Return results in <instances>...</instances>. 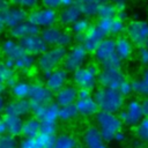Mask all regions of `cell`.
Segmentation results:
<instances>
[{"label":"cell","instance_id":"6da1fadb","mask_svg":"<svg viewBox=\"0 0 148 148\" xmlns=\"http://www.w3.org/2000/svg\"><path fill=\"white\" fill-rule=\"evenodd\" d=\"M94 98L99 110L111 113H119L125 106V97L118 89H109L99 87L94 91Z\"/></svg>","mask_w":148,"mask_h":148},{"label":"cell","instance_id":"7a4b0ae2","mask_svg":"<svg viewBox=\"0 0 148 148\" xmlns=\"http://www.w3.org/2000/svg\"><path fill=\"white\" fill-rule=\"evenodd\" d=\"M96 126L99 128L104 142H111L114 139V135L123 130V121L117 113L99 111L95 116Z\"/></svg>","mask_w":148,"mask_h":148},{"label":"cell","instance_id":"3957f363","mask_svg":"<svg viewBox=\"0 0 148 148\" xmlns=\"http://www.w3.org/2000/svg\"><path fill=\"white\" fill-rule=\"evenodd\" d=\"M99 67L97 64H88L83 67L76 69L72 74V80L74 86L79 89H87V90H95L96 86L98 84V75H99Z\"/></svg>","mask_w":148,"mask_h":148},{"label":"cell","instance_id":"277c9868","mask_svg":"<svg viewBox=\"0 0 148 148\" xmlns=\"http://www.w3.org/2000/svg\"><path fill=\"white\" fill-rule=\"evenodd\" d=\"M67 54L66 47H50L46 52L40 54L37 58V67L39 72L45 75L64 64V60Z\"/></svg>","mask_w":148,"mask_h":148},{"label":"cell","instance_id":"5b68a950","mask_svg":"<svg viewBox=\"0 0 148 148\" xmlns=\"http://www.w3.org/2000/svg\"><path fill=\"white\" fill-rule=\"evenodd\" d=\"M40 36L46 42V44L52 47H66L67 49L68 46L73 44L75 39L74 35L71 31L61 29L57 25L42 29Z\"/></svg>","mask_w":148,"mask_h":148},{"label":"cell","instance_id":"8992f818","mask_svg":"<svg viewBox=\"0 0 148 148\" xmlns=\"http://www.w3.org/2000/svg\"><path fill=\"white\" fill-rule=\"evenodd\" d=\"M0 51L5 58L3 62L10 67L14 68L15 64L18 62L21 59H23L28 52L22 47L21 43L14 38H5L0 44Z\"/></svg>","mask_w":148,"mask_h":148},{"label":"cell","instance_id":"52a82bcc","mask_svg":"<svg viewBox=\"0 0 148 148\" xmlns=\"http://www.w3.org/2000/svg\"><path fill=\"white\" fill-rule=\"evenodd\" d=\"M123 124L128 127H135L145 117L142 104L139 98H131L125 103L123 110L118 113Z\"/></svg>","mask_w":148,"mask_h":148},{"label":"cell","instance_id":"ba28073f","mask_svg":"<svg viewBox=\"0 0 148 148\" xmlns=\"http://www.w3.org/2000/svg\"><path fill=\"white\" fill-rule=\"evenodd\" d=\"M28 21H30L38 28L46 29L56 25V23L58 22V13L57 10L46 7H37L29 12Z\"/></svg>","mask_w":148,"mask_h":148},{"label":"cell","instance_id":"9c48e42d","mask_svg":"<svg viewBox=\"0 0 148 148\" xmlns=\"http://www.w3.org/2000/svg\"><path fill=\"white\" fill-rule=\"evenodd\" d=\"M126 36L131 39L134 46H145L148 40V21L132 20L127 23Z\"/></svg>","mask_w":148,"mask_h":148},{"label":"cell","instance_id":"30bf717a","mask_svg":"<svg viewBox=\"0 0 148 148\" xmlns=\"http://www.w3.org/2000/svg\"><path fill=\"white\" fill-rule=\"evenodd\" d=\"M88 51L81 45V44H75L73 45L66 54V58L64 60V68L67 69L68 72H75L76 69L83 67L88 60Z\"/></svg>","mask_w":148,"mask_h":148},{"label":"cell","instance_id":"8fae6325","mask_svg":"<svg viewBox=\"0 0 148 148\" xmlns=\"http://www.w3.org/2000/svg\"><path fill=\"white\" fill-rule=\"evenodd\" d=\"M60 106L56 102H51L49 104H34L31 103V113L40 124H57L59 119Z\"/></svg>","mask_w":148,"mask_h":148},{"label":"cell","instance_id":"7c38bea8","mask_svg":"<svg viewBox=\"0 0 148 148\" xmlns=\"http://www.w3.org/2000/svg\"><path fill=\"white\" fill-rule=\"evenodd\" d=\"M75 105L80 116L86 118L96 116L101 111L97 102L94 98V94L87 89H79V96L77 101L75 102Z\"/></svg>","mask_w":148,"mask_h":148},{"label":"cell","instance_id":"4fadbf2b","mask_svg":"<svg viewBox=\"0 0 148 148\" xmlns=\"http://www.w3.org/2000/svg\"><path fill=\"white\" fill-rule=\"evenodd\" d=\"M106 37L108 36L96 24H92L84 35L75 37V40L77 42V44H81L89 53H94L95 50Z\"/></svg>","mask_w":148,"mask_h":148},{"label":"cell","instance_id":"5bb4252c","mask_svg":"<svg viewBox=\"0 0 148 148\" xmlns=\"http://www.w3.org/2000/svg\"><path fill=\"white\" fill-rule=\"evenodd\" d=\"M125 74L121 69L116 68H102L98 75V84L103 88L118 89L120 83L125 80Z\"/></svg>","mask_w":148,"mask_h":148},{"label":"cell","instance_id":"9a60e30c","mask_svg":"<svg viewBox=\"0 0 148 148\" xmlns=\"http://www.w3.org/2000/svg\"><path fill=\"white\" fill-rule=\"evenodd\" d=\"M68 82V71L64 67H59L47 74L44 75V83L45 86L52 90L54 94L64 88Z\"/></svg>","mask_w":148,"mask_h":148},{"label":"cell","instance_id":"2e32d148","mask_svg":"<svg viewBox=\"0 0 148 148\" xmlns=\"http://www.w3.org/2000/svg\"><path fill=\"white\" fill-rule=\"evenodd\" d=\"M29 99L34 104H49L51 102H54V92L50 90L45 86V83H31Z\"/></svg>","mask_w":148,"mask_h":148},{"label":"cell","instance_id":"e0dca14e","mask_svg":"<svg viewBox=\"0 0 148 148\" xmlns=\"http://www.w3.org/2000/svg\"><path fill=\"white\" fill-rule=\"evenodd\" d=\"M28 15H29V13L27 9H23V8L16 7V6H9L1 14L6 28H9V29H13L16 25L25 22L28 20Z\"/></svg>","mask_w":148,"mask_h":148},{"label":"cell","instance_id":"ac0fdd59","mask_svg":"<svg viewBox=\"0 0 148 148\" xmlns=\"http://www.w3.org/2000/svg\"><path fill=\"white\" fill-rule=\"evenodd\" d=\"M22 45V47L25 50V52H28L31 56H40L44 52H46L50 46L46 44V42L43 39V37L40 35H34V36H29L25 37L21 40H18Z\"/></svg>","mask_w":148,"mask_h":148},{"label":"cell","instance_id":"d6986e66","mask_svg":"<svg viewBox=\"0 0 148 148\" xmlns=\"http://www.w3.org/2000/svg\"><path fill=\"white\" fill-rule=\"evenodd\" d=\"M114 54H116V39L112 37H106L95 50L94 58L97 61V64L102 66L106 60H109Z\"/></svg>","mask_w":148,"mask_h":148},{"label":"cell","instance_id":"ffe728a7","mask_svg":"<svg viewBox=\"0 0 148 148\" xmlns=\"http://www.w3.org/2000/svg\"><path fill=\"white\" fill-rule=\"evenodd\" d=\"M31 112V102L29 98H14L9 102H7L6 109H5V114H10V116H16V117H25Z\"/></svg>","mask_w":148,"mask_h":148},{"label":"cell","instance_id":"44dd1931","mask_svg":"<svg viewBox=\"0 0 148 148\" xmlns=\"http://www.w3.org/2000/svg\"><path fill=\"white\" fill-rule=\"evenodd\" d=\"M79 96V88L74 84H66L59 91L54 94V102L59 106H66L75 104Z\"/></svg>","mask_w":148,"mask_h":148},{"label":"cell","instance_id":"7402d4cb","mask_svg":"<svg viewBox=\"0 0 148 148\" xmlns=\"http://www.w3.org/2000/svg\"><path fill=\"white\" fill-rule=\"evenodd\" d=\"M82 142L84 147L88 148H97L104 145V139L102 136V133L99 128L95 125H90L86 127V130L82 133Z\"/></svg>","mask_w":148,"mask_h":148},{"label":"cell","instance_id":"603a6c76","mask_svg":"<svg viewBox=\"0 0 148 148\" xmlns=\"http://www.w3.org/2000/svg\"><path fill=\"white\" fill-rule=\"evenodd\" d=\"M10 37L16 39V40H21L25 37L29 36H34V35H40V28H38L37 25H35L34 23H31L30 21H25L18 25H16L15 28L10 29L9 31Z\"/></svg>","mask_w":148,"mask_h":148},{"label":"cell","instance_id":"cb8c5ba5","mask_svg":"<svg viewBox=\"0 0 148 148\" xmlns=\"http://www.w3.org/2000/svg\"><path fill=\"white\" fill-rule=\"evenodd\" d=\"M82 16H83V14L76 3L74 6L62 8L58 13V22L64 27H71L74 22H76Z\"/></svg>","mask_w":148,"mask_h":148},{"label":"cell","instance_id":"d4e9b609","mask_svg":"<svg viewBox=\"0 0 148 148\" xmlns=\"http://www.w3.org/2000/svg\"><path fill=\"white\" fill-rule=\"evenodd\" d=\"M133 53H134V44L126 35L116 38V54L120 58L121 61L130 60Z\"/></svg>","mask_w":148,"mask_h":148},{"label":"cell","instance_id":"484cf974","mask_svg":"<svg viewBox=\"0 0 148 148\" xmlns=\"http://www.w3.org/2000/svg\"><path fill=\"white\" fill-rule=\"evenodd\" d=\"M42 132V124L36 117H29L23 120L22 135L24 138H37Z\"/></svg>","mask_w":148,"mask_h":148},{"label":"cell","instance_id":"4316f807","mask_svg":"<svg viewBox=\"0 0 148 148\" xmlns=\"http://www.w3.org/2000/svg\"><path fill=\"white\" fill-rule=\"evenodd\" d=\"M3 121L6 125V132L13 136H20L22 135V128H23V120L20 117L5 114Z\"/></svg>","mask_w":148,"mask_h":148},{"label":"cell","instance_id":"83f0119b","mask_svg":"<svg viewBox=\"0 0 148 148\" xmlns=\"http://www.w3.org/2000/svg\"><path fill=\"white\" fill-rule=\"evenodd\" d=\"M132 86L134 94L141 96L142 98L148 96V67L141 72L140 76L132 80Z\"/></svg>","mask_w":148,"mask_h":148},{"label":"cell","instance_id":"f1b7e54d","mask_svg":"<svg viewBox=\"0 0 148 148\" xmlns=\"http://www.w3.org/2000/svg\"><path fill=\"white\" fill-rule=\"evenodd\" d=\"M30 90H31V83L29 81H27V80H18L10 88L12 96L14 98H18V99L29 98Z\"/></svg>","mask_w":148,"mask_h":148},{"label":"cell","instance_id":"f546056e","mask_svg":"<svg viewBox=\"0 0 148 148\" xmlns=\"http://www.w3.org/2000/svg\"><path fill=\"white\" fill-rule=\"evenodd\" d=\"M76 3L80 7L83 16L92 17V16H97V12L102 2L101 0H77Z\"/></svg>","mask_w":148,"mask_h":148},{"label":"cell","instance_id":"4dcf8cb0","mask_svg":"<svg viewBox=\"0 0 148 148\" xmlns=\"http://www.w3.org/2000/svg\"><path fill=\"white\" fill-rule=\"evenodd\" d=\"M91 22L89 20V17H86V16H82L80 17L76 22H74L72 25H71V32L74 35V37H77V36H82L84 35L91 27Z\"/></svg>","mask_w":148,"mask_h":148},{"label":"cell","instance_id":"1f68e13d","mask_svg":"<svg viewBox=\"0 0 148 148\" xmlns=\"http://www.w3.org/2000/svg\"><path fill=\"white\" fill-rule=\"evenodd\" d=\"M53 148H77V140L72 134L62 133L57 135Z\"/></svg>","mask_w":148,"mask_h":148},{"label":"cell","instance_id":"d6a6232c","mask_svg":"<svg viewBox=\"0 0 148 148\" xmlns=\"http://www.w3.org/2000/svg\"><path fill=\"white\" fill-rule=\"evenodd\" d=\"M118 7L112 2H102L99 5L97 17L98 18H114L117 17Z\"/></svg>","mask_w":148,"mask_h":148},{"label":"cell","instance_id":"836d02e7","mask_svg":"<svg viewBox=\"0 0 148 148\" xmlns=\"http://www.w3.org/2000/svg\"><path fill=\"white\" fill-rule=\"evenodd\" d=\"M77 116H80L77 108L75 104H71V105H66V106H60V111H59V119L64 123H68L74 120L75 118H77Z\"/></svg>","mask_w":148,"mask_h":148},{"label":"cell","instance_id":"e575fe53","mask_svg":"<svg viewBox=\"0 0 148 148\" xmlns=\"http://www.w3.org/2000/svg\"><path fill=\"white\" fill-rule=\"evenodd\" d=\"M134 133L139 142L148 145V117H143V119L134 127Z\"/></svg>","mask_w":148,"mask_h":148},{"label":"cell","instance_id":"d590c367","mask_svg":"<svg viewBox=\"0 0 148 148\" xmlns=\"http://www.w3.org/2000/svg\"><path fill=\"white\" fill-rule=\"evenodd\" d=\"M15 75L14 68L8 67L3 61H0V87H7V83Z\"/></svg>","mask_w":148,"mask_h":148},{"label":"cell","instance_id":"8d00e7d4","mask_svg":"<svg viewBox=\"0 0 148 148\" xmlns=\"http://www.w3.org/2000/svg\"><path fill=\"white\" fill-rule=\"evenodd\" d=\"M126 28H127V24L124 20L114 17V18H112V23H111L110 36H114V37L123 36L126 32Z\"/></svg>","mask_w":148,"mask_h":148},{"label":"cell","instance_id":"74e56055","mask_svg":"<svg viewBox=\"0 0 148 148\" xmlns=\"http://www.w3.org/2000/svg\"><path fill=\"white\" fill-rule=\"evenodd\" d=\"M18 141L16 136L8 133L0 134V148H18Z\"/></svg>","mask_w":148,"mask_h":148},{"label":"cell","instance_id":"f35d334b","mask_svg":"<svg viewBox=\"0 0 148 148\" xmlns=\"http://www.w3.org/2000/svg\"><path fill=\"white\" fill-rule=\"evenodd\" d=\"M12 6H16L23 9H29L32 10L35 8L38 7V5L40 3V0H9Z\"/></svg>","mask_w":148,"mask_h":148},{"label":"cell","instance_id":"ab89813d","mask_svg":"<svg viewBox=\"0 0 148 148\" xmlns=\"http://www.w3.org/2000/svg\"><path fill=\"white\" fill-rule=\"evenodd\" d=\"M56 139H57V135L46 134V133H40L37 136V140L42 148H53L56 143Z\"/></svg>","mask_w":148,"mask_h":148},{"label":"cell","instance_id":"60d3db41","mask_svg":"<svg viewBox=\"0 0 148 148\" xmlns=\"http://www.w3.org/2000/svg\"><path fill=\"white\" fill-rule=\"evenodd\" d=\"M118 90H119V92H120L125 98L130 97V96L134 92V91H133V86H132V80L125 79V80L120 83Z\"/></svg>","mask_w":148,"mask_h":148},{"label":"cell","instance_id":"b9f144b4","mask_svg":"<svg viewBox=\"0 0 148 148\" xmlns=\"http://www.w3.org/2000/svg\"><path fill=\"white\" fill-rule=\"evenodd\" d=\"M121 65H123V61L120 60V58L114 54L113 57H111L109 60H106L103 65H102V68H116V69H121Z\"/></svg>","mask_w":148,"mask_h":148},{"label":"cell","instance_id":"7bdbcfd3","mask_svg":"<svg viewBox=\"0 0 148 148\" xmlns=\"http://www.w3.org/2000/svg\"><path fill=\"white\" fill-rule=\"evenodd\" d=\"M112 18H98L96 22V25L108 36L110 37V29H111Z\"/></svg>","mask_w":148,"mask_h":148},{"label":"cell","instance_id":"ee69618b","mask_svg":"<svg viewBox=\"0 0 148 148\" xmlns=\"http://www.w3.org/2000/svg\"><path fill=\"white\" fill-rule=\"evenodd\" d=\"M18 148H42L37 138H24L20 145Z\"/></svg>","mask_w":148,"mask_h":148},{"label":"cell","instance_id":"f6af8a7d","mask_svg":"<svg viewBox=\"0 0 148 148\" xmlns=\"http://www.w3.org/2000/svg\"><path fill=\"white\" fill-rule=\"evenodd\" d=\"M138 60L139 62L145 66V67H148V47L147 46H141V47H138Z\"/></svg>","mask_w":148,"mask_h":148},{"label":"cell","instance_id":"bcb514c9","mask_svg":"<svg viewBox=\"0 0 148 148\" xmlns=\"http://www.w3.org/2000/svg\"><path fill=\"white\" fill-rule=\"evenodd\" d=\"M40 5L43 7L56 10L61 7V0H40Z\"/></svg>","mask_w":148,"mask_h":148},{"label":"cell","instance_id":"7dc6e473","mask_svg":"<svg viewBox=\"0 0 148 148\" xmlns=\"http://www.w3.org/2000/svg\"><path fill=\"white\" fill-rule=\"evenodd\" d=\"M128 1H130V0H101V2H112V3H114V5L118 7V9H120V8H126Z\"/></svg>","mask_w":148,"mask_h":148},{"label":"cell","instance_id":"c3c4849f","mask_svg":"<svg viewBox=\"0 0 148 148\" xmlns=\"http://www.w3.org/2000/svg\"><path fill=\"white\" fill-rule=\"evenodd\" d=\"M126 140V134H125V132L121 130V131H119L116 135H114V139H113V141H116V142H118V143H121V142H124Z\"/></svg>","mask_w":148,"mask_h":148},{"label":"cell","instance_id":"681fc988","mask_svg":"<svg viewBox=\"0 0 148 148\" xmlns=\"http://www.w3.org/2000/svg\"><path fill=\"white\" fill-rule=\"evenodd\" d=\"M117 17L120 18V20L126 21V20L128 18V12H127V9H126V8H120V9H118Z\"/></svg>","mask_w":148,"mask_h":148},{"label":"cell","instance_id":"f907efd6","mask_svg":"<svg viewBox=\"0 0 148 148\" xmlns=\"http://www.w3.org/2000/svg\"><path fill=\"white\" fill-rule=\"evenodd\" d=\"M141 104H142V110H143L145 117H148V96L143 97L141 99Z\"/></svg>","mask_w":148,"mask_h":148},{"label":"cell","instance_id":"816d5d0a","mask_svg":"<svg viewBox=\"0 0 148 148\" xmlns=\"http://www.w3.org/2000/svg\"><path fill=\"white\" fill-rule=\"evenodd\" d=\"M10 6L9 0H0V15Z\"/></svg>","mask_w":148,"mask_h":148},{"label":"cell","instance_id":"f5cc1de1","mask_svg":"<svg viewBox=\"0 0 148 148\" xmlns=\"http://www.w3.org/2000/svg\"><path fill=\"white\" fill-rule=\"evenodd\" d=\"M77 0H61V7L65 8V7H71V6H74L76 5Z\"/></svg>","mask_w":148,"mask_h":148},{"label":"cell","instance_id":"db71d44e","mask_svg":"<svg viewBox=\"0 0 148 148\" xmlns=\"http://www.w3.org/2000/svg\"><path fill=\"white\" fill-rule=\"evenodd\" d=\"M6 105H7V101H6V98H5L2 95H0V114H1V113H5Z\"/></svg>","mask_w":148,"mask_h":148},{"label":"cell","instance_id":"11a10c76","mask_svg":"<svg viewBox=\"0 0 148 148\" xmlns=\"http://www.w3.org/2000/svg\"><path fill=\"white\" fill-rule=\"evenodd\" d=\"M5 133H7L6 132V125H5L3 118L0 117V134H5Z\"/></svg>","mask_w":148,"mask_h":148},{"label":"cell","instance_id":"9f6ffc18","mask_svg":"<svg viewBox=\"0 0 148 148\" xmlns=\"http://www.w3.org/2000/svg\"><path fill=\"white\" fill-rule=\"evenodd\" d=\"M5 29H6V25H5V22H3V20H2V16L0 15V36L3 34Z\"/></svg>","mask_w":148,"mask_h":148},{"label":"cell","instance_id":"6f0895ef","mask_svg":"<svg viewBox=\"0 0 148 148\" xmlns=\"http://www.w3.org/2000/svg\"><path fill=\"white\" fill-rule=\"evenodd\" d=\"M3 90H5V87H0V95H2Z\"/></svg>","mask_w":148,"mask_h":148},{"label":"cell","instance_id":"680465c9","mask_svg":"<svg viewBox=\"0 0 148 148\" xmlns=\"http://www.w3.org/2000/svg\"><path fill=\"white\" fill-rule=\"evenodd\" d=\"M83 148H88V147H83ZM97 148H108L105 145H103V146H101V147H97Z\"/></svg>","mask_w":148,"mask_h":148},{"label":"cell","instance_id":"91938a15","mask_svg":"<svg viewBox=\"0 0 148 148\" xmlns=\"http://www.w3.org/2000/svg\"><path fill=\"white\" fill-rule=\"evenodd\" d=\"M145 46H147V47H148V40H147V43H146V45H145Z\"/></svg>","mask_w":148,"mask_h":148},{"label":"cell","instance_id":"94428289","mask_svg":"<svg viewBox=\"0 0 148 148\" xmlns=\"http://www.w3.org/2000/svg\"><path fill=\"white\" fill-rule=\"evenodd\" d=\"M147 148H148V147H147Z\"/></svg>","mask_w":148,"mask_h":148}]
</instances>
